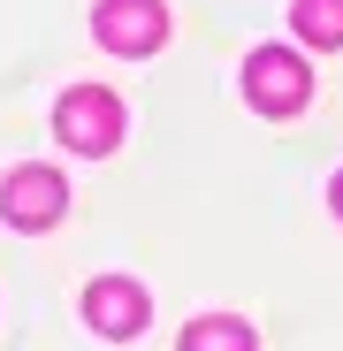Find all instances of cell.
Here are the masks:
<instances>
[{
  "label": "cell",
  "instance_id": "3",
  "mask_svg": "<svg viewBox=\"0 0 343 351\" xmlns=\"http://www.w3.org/2000/svg\"><path fill=\"white\" fill-rule=\"evenodd\" d=\"M62 206H69V184L53 168H16L8 184H0V214H8L16 229H46V221H62Z\"/></svg>",
  "mask_w": 343,
  "mask_h": 351
},
{
  "label": "cell",
  "instance_id": "4",
  "mask_svg": "<svg viewBox=\"0 0 343 351\" xmlns=\"http://www.w3.org/2000/svg\"><path fill=\"white\" fill-rule=\"evenodd\" d=\"M99 46H114V53H153L160 38H168V8L160 0H99Z\"/></svg>",
  "mask_w": 343,
  "mask_h": 351
},
{
  "label": "cell",
  "instance_id": "7",
  "mask_svg": "<svg viewBox=\"0 0 343 351\" xmlns=\"http://www.w3.org/2000/svg\"><path fill=\"white\" fill-rule=\"evenodd\" d=\"M290 23H298L305 46H343V0H298Z\"/></svg>",
  "mask_w": 343,
  "mask_h": 351
},
{
  "label": "cell",
  "instance_id": "1",
  "mask_svg": "<svg viewBox=\"0 0 343 351\" xmlns=\"http://www.w3.org/2000/svg\"><path fill=\"white\" fill-rule=\"evenodd\" d=\"M53 130H62V145L99 160V153L123 145V99H114L107 84H77V92H62V107H53Z\"/></svg>",
  "mask_w": 343,
  "mask_h": 351
},
{
  "label": "cell",
  "instance_id": "8",
  "mask_svg": "<svg viewBox=\"0 0 343 351\" xmlns=\"http://www.w3.org/2000/svg\"><path fill=\"white\" fill-rule=\"evenodd\" d=\"M328 206H335V221H343V176H335V184H328Z\"/></svg>",
  "mask_w": 343,
  "mask_h": 351
},
{
  "label": "cell",
  "instance_id": "5",
  "mask_svg": "<svg viewBox=\"0 0 343 351\" xmlns=\"http://www.w3.org/2000/svg\"><path fill=\"white\" fill-rule=\"evenodd\" d=\"M84 321H92L99 336H138V328H145V290H138L130 275H99V282L84 290Z\"/></svg>",
  "mask_w": 343,
  "mask_h": 351
},
{
  "label": "cell",
  "instance_id": "6",
  "mask_svg": "<svg viewBox=\"0 0 343 351\" xmlns=\"http://www.w3.org/2000/svg\"><path fill=\"white\" fill-rule=\"evenodd\" d=\"M183 351H252V328L237 313H199L183 328Z\"/></svg>",
  "mask_w": 343,
  "mask_h": 351
},
{
  "label": "cell",
  "instance_id": "2",
  "mask_svg": "<svg viewBox=\"0 0 343 351\" xmlns=\"http://www.w3.org/2000/svg\"><path fill=\"white\" fill-rule=\"evenodd\" d=\"M305 92H313V77H305V62H298L290 46H259L252 62H244V99L259 114H298Z\"/></svg>",
  "mask_w": 343,
  "mask_h": 351
}]
</instances>
